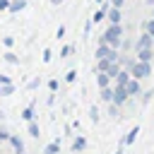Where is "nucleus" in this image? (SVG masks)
I'll use <instances>...</instances> for the list:
<instances>
[{"mask_svg": "<svg viewBox=\"0 0 154 154\" xmlns=\"http://www.w3.org/2000/svg\"><path fill=\"white\" fill-rule=\"evenodd\" d=\"M120 36H123L120 24H111V26L106 29V34L101 36V41H103V43H108V46H120Z\"/></svg>", "mask_w": 154, "mask_h": 154, "instance_id": "nucleus-1", "label": "nucleus"}, {"mask_svg": "<svg viewBox=\"0 0 154 154\" xmlns=\"http://www.w3.org/2000/svg\"><path fill=\"white\" fill-rule=\"evenodd\" d=\"M130 75L135 79H142V77H149V63H142V60H132L130 63Z\"/></svg>", "mask_w": 154, "mask_h": 154, "instance_id": "nucleus-2", "label": "nucleus"}, {"mask_svg": "<svg viewBox=\"0 0 154 154\" xmlns=\"http://www.w3.org/2000/svg\"><path fill=\"white\" fill-rule=\"evenodd\" d=\"M96 60H118V53L116 48H111L108 43H101L96 48Z\"/></svg>", "mask_w": 154, "mask_h": 154, "instance_id": "nucleus-3", "label": "nucleus"}, {"mask_svg": "<svg viewBox=\"0 0 154 154\" xmlns=\"http://www.w3.org/2000/svg\"><path fill=\"white\" fill-rule=\"evenodd\" d=\"M130 94H128V89L125 87H118L116 84V91H113V101H116V106H120V103H125V99H128Z\"/></svg>", "mask_w": 154, "mask_h": 154, "instance_id": "nucleus-4", "label": "nucleus"}, {"mask_svg": "<svg viewBox=\"0 0 154 154\" xmlns=\"http://www.w3.org/2000/svg\"><path fill=\"white\" fill-rule=\"evenodd\" d=\"M152 43H154V38H152L149 34H142V36L137 38V43H135V51H142V48H152Z\"/></svg>", "mask_w": 154, "mask_h": 154, "instance_id": "nucleus-5", "label": "nucleus"}, {"mask_svg": "<svg viewBox=\"0 0 154 154\" xmlns=\"http://www.w3.org/2000/svg\"><path fill=\"white\" fill-rule=\"evenodd\" d=\"M125 89H128V94H130V96H135V94H140V82H137L135 77H130V82L125 84Z\"/></svg>", "mask_w": 154, "mask_h": 154, "instance_id": "nucleus-6", "label": "nucleus"}, {"mask_svg": "<svg viewBox=\"0 0 154 154\" xmlns=\"http://www.w3.org/2000/svg\"><path fill=\"white\" fill-rule=\"evenodd\" d=\"M108 82H111V75H108V72H99V77H96V84H99V89L108 87Z\"/></svg>", "mask_w": 154, "mask_h": 154, "instance_id": "nucleus-7", "label": "nucleus"}, {"mask_svg": "<svg viewBox=\"0 0 154 154\" xmlns=\"http://www.w3.org/2000/svg\"><path fill=\"white\" fill-rule=\"evenodd\" d=\"M108 19H111V24H120V7H113L108 12Z\"/></svg>", "mask_w": 154, "mask_h": 154, "instance_id": "nucleus-8", "label": "nucleus"}, {"mask_svg": "<svg viewBox=\"0 0 154 154\" xmlns=\"http://www.w3.org/2000/svg\"><path fill=\"white\" fill-rule=\"evenodd\" d=\"M128 82H130V75H128V72H118V75H116V84H118V87H125Z\"/></svg>", "mask_w": 154, "mask_h": 154, "instance_id": "nucleus-9", "label": "nucleus"}, {"mask_svg": "<svg viewBox=\"0 0 154 154\" xmlns=\"http://www.w3.org/2000/svg\"><path fill=\"white\" fill-rule=\"evenodd\" d=\"M137 55H140L142 63H149L152 60V48H142V51H137Z\"/></svg>", "mask_w": 154, "mask_h": 154, "instance_id": "nucleus-10", "label": "nucleus"}, {"mask_svg": "<svg viewBox=\"0 0 154 154\" xmlns=\"http://www.w3.org/2000/svg\"><path fill=\"white\" fill-rule=\"evenodd\" d=\"M106 72H108L111 77H116V75L120 72V67H118V63H116V60H108V67H106Z\"/></svg>", "mask_w": 154, "mask_h": 154, "instance_id": "nucleus-11", "label": "nucleus"}, {"mask_svg": "<svg viewBox=\"0 0 154 154\" xmlns=\"http://www.w3.org/2000/svg\"><path fill=\"white\" fill-rule=\"evenodd\" d=\"M24 7H26V0H12V2H10V10H12V12H19V10H24Z\"/></svg>", "mask_w": 154, "mask_h": 154, "instance_id": "nucleus-12", "label": "nucleus"}, {"mask_svg": "<svg viewBox=\"0 0 154 154\" xmlns=\"http://www.w3.org/2000/svg\"><path fill=\"white\" fill-rule=\"evenodd\" d=\"M137 132H140V128H132V130L128 132V137H125V144H132V142H135V137H137Z\"/></svg>", "mask_w": 154, "mask_h": 154, "instance_id": "nucleus-13", "label": "nucleus"}, {"mask_svg": "<svg viewBox=\"0 0 154 154\" xmlns=\"http://www.w3.org/2000/svg\"><path fill=\"white\" fill-rule=\"evenodd\" d=\"M10 142H12V144H14V149H17V152H19V154H22V152H24V144H22V140H17V137H10Z\"/></svg>", "mask_w": 154, "mask_h": 154, "instance_id": "nucleus-14", "label": "nucleus"}, {"mask_svg": "<svg viewBox=\"0 0 154 154\" xmlns=\"http://www.w3.org/2000/svg\"><path fill=\"white\" fill-rule=\"evenodd\" d=\"M84 144H87V142H84V137H77V140H75V144H72V149H75V152H79V149H84Z\"/></svg>", "mask_w": 154, "mask_h": 154, "instance_id": "nucleus-15", "label": "nucleus"}, {"mask_svg": "<svg viewBox=\"0 0 154 154\" xmlns=\"http://www.w3.org/2000/svg\"><path fill=\"white\" fill-rule=\"evenodd\" d=\"M58 149H60V144H58V142H51V144L46 147V154H58Z\"/></svg>", "mask_w": 154, "mask_h": 154, "instance_id": "nucleus-16", "label": "nucleus"}, {"mask_svg": "<svg viewBox=\"0 0 154 154\" xmlns=\"http://www.w3.org/2000/svg\"><path fill=\"white\" fill-rule=\"evenodd\" d=\"M101 96H103L106 101H113V91H111L108 87H103V89H101Z\"/></svg>", "mask_w": 154, "mask_h": 154, "instance_id": "nucleus-17", "label": "nucleus"}, {"mask_svg": "<svg viewBox=\"0 0 154 154\" xmlns=\"http://www.w3.org/2000/svg\"><path fill=\"white\" fill-rule=\"evenodd\" d=\"M22 118H24V120H31V118H34V108H31V106L24 108V111H22Z\"/></svg>", "mask_w": 154, "mask_h": 154, "instance_id": "nucleus-18", "label": "nucleus"}, {"mask_svg": "<svg viewBox=\"0 0 154 154\" xmlns=\"http://www.w3.org/2000/svg\"><path fill=\"white\" fill-rule=\"evenodd\" d=\"M106 17V10H99V12H94V17H91V22H101Z\"/></svg>", "mask_w": 154, "mask_h": 154, "instance_id": "nucleus-19", "label": "nucleus"}, {"mask_svg": "<svg viewBox=\"0 0 154 154\" xmlns=\"http://www.w3.org/2000/svg\"><path fill=\"white\" fill-rule=\"evenodd\" d=\"M29 135L38 137V125H36V123H31V120H29Z\"/></svg>", "mask_w": 154, "mask_h": 154, "instance_id": "nucleus-20", "label": "nucleus"}, {"mask_svg": "<svg viewBox=\"0 0 154 154\" xmlns=\"http://www.w3.org/2000/svg\"><path fill=\"white\" fill-rule=\"evenodd\" d=\"M0 94H2V96L12 94V84H2V87H0Z\"/></svg>", "mask_w": 154, "mask_h": 154, "instance_id": "nucleus-21", "label": "nucleus"}, {"mask_svg": "<svg viewBox=\"0 0 154 154\" xmlns=\"http://www.w3.org/2000/svg\"><path fill=\"white\" fill-rule=\"evenodd\" d=\"M147 34L154 38V19H152V22H147Z\"/></svg>", "mask_w": 154, "mask_h": 154, "instance_id": "nucleus-22", "label": "nucleus"}, {"mask_svg": "<svg viewBox=\"0 0 154 154\" xmlns=\"http://www.w3.org/2000/svg\"><path fill=\"white\" fill-rule=\"evenodd\" d=\"M5 60H7V63H17V55H14V53H5Z\"/></svg>", "mask_w": 154, "mask_h": 154, "instance_id": "nucleus-23", "label": "nucleus"}, {"mask_svg": "<svg viewBox=\"0 0 154 154\" xmlns=\"http://www.w3.org/2000/svg\"><path fill=\"white\" fill-rule=\"evenodd\" d=\"M41 60H43V63H48V60H51V51H48V48L43 51V58H41Z\"/></svg>", "mask_w": 154, "mask_h": 154, "instance_id": "nucleus-24", "label": "nucleus"}, {"mask_svg": "<svg viewBox=\"0 0 154 154\" xmlns=\"http://www.w3.org/2000/svg\"><path fill=\"white\" fill-rule=\"evenodd\" d=\"M75 77H77V72H75V70H70V72H67V82H75Z\"/></svg>", "mask_w": 154, "mask_h": 154, "instance_id": "nucleus-25", "label": "nucleus"}, {"mask_svg": "<svg viewBox=\"0 0 154 154\" xmlns=\"http://www.w3.org/2000/svg\"><path fill=\"white\" fill-rule=\"evenodd\" d=\"M0 10H10V0H0Z\"/></svg>", "mask_w": 154, "mask_h": 154, "instance_id": "nucleus-26", "label": "nucleus"}, {"mask_svg": "<svg viewBox=\"0 0 154 154\" xmlns=\"http://www.w3.org/2000/svg\"><path fill=\"white\" fill-rule=\"evenodd\" d=\"M5 46H7V48H10V46H14V38H12V36H7V38H5Z\"/></svg>", "mask_w": 154, "mask_h": 154, "instance_id": "nucleus-27", "label": "nucleus"}, {"mask_svg": "<svg viewBox=\"0 0 154 154\" xmlns=\"http://www.w3.org/2000/svg\"><path fill=\"white\" fill-rule=\"evenodd\" d=\"M48 87H51V91H55V89H58V82H55V79H51V82H48Z\"/></svg>", "mask_w": 154, "mask_h": 154, "instance_id": "nucleus-28", "label": "nucleus"}, {"mask_svg": "<svg viewBox=\"0 0 154 154\" xmlns=\"http://www.w3.org/2000/svg\"><path fill=\"white\" fill-rule=\"evenodd\" d=\"M0 84H10V77H5V75H0Z\"/></svg>", "mask_w": 154, "mask_h": 154, "instance_id": "nucleus-29", "label": "nucleus"}, {"mask_svg": "<svg viewBox=\"0 0 154 154\" xmlns=\"http://www.w3.org/2000/svg\"><path fill=\"white\" fill-rule=\"evenodd\" d=\"M111 2H113V7H120V5L125 2V0H111Z\"/></svg>", "mask_w": 154, "mask_h": 154, "instance_id": "nucleus-30", "label": "nucleus"}, {"mask_svg": "<svg viewBox=\"0 0 154 154\" xmlns=\"http://www.w3.org/2000/svg\"><path fill=\"white\" fill-rule=\"evenodd\" d=\"M51 2H55V5H58V2H63V0H51Z\"/></svg>", "mask_w": 154, "mask_h": 154, "instance_id": "nucleus-31", "label": "nucleus"}, {"mask_svg": "<svg viewBox=\"0 0 154 154\" xmlns=\"http://www.w3.org/2000/svg\"><path fill=\"white\" fill-rule=\"evenodd\" d=\"M96 2H103V0H96Z\"/></svg>", "mask_w": 154, "mask_h": 154, "instance_id": "nucleus-32", "label": "nucleus"}, {"mask_svg": "<svg viewBox=\"0 0 154 154\" xmlns=\"http://www.w3.org/2000/svg\"><path fill=\"white\" fill-rule=\"evenodd\" d=\"M22 154H24V152H22Z\"/></svg>", "mask_w": 154, "mask_h": 154, "instance_id": "nucleus-33", "label": "nucleus"}]
</instances>
